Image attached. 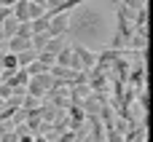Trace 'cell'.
I'll return each mask as SVG.
<instances>
[{"instance_id": "277c9868", "label": "cell", "mask_w": 153, "mask_h": 142, "mask_svg": "<svg viewBox=\"0 0 153 142\" xmlns=\"http://www.w3.org/2000/svg\"><path fill=\"white\" fill-rule=\"evenodd\" d=\"M16 30H19V21H16L13 16H8V19H3V24H0V38H3V40H11V38L16 35Z\"/></svg>"}, {"instance_id": "ba28073f", "label": "cell", "mask_w": 153, "mask_h": 142, "mask_svg": "<svg viewBox=\"0 0 153 142\" xmlns=\"http://www.w3.org/2000/svg\"><path fill=\"white\" fill-rule=\"evenodd\" d=\"M145 3L148 0H121V8H126V11H145Z\"/></svg>"}, {"instance_id": "3957f363", "label": "cell", "mask_w": 153, "mask_h": 142, "mask_svg": "<svg viewBox=\"0 0 153 142\" xmlns=\"http://www.w3.org/2000/svg\"><path fill=\"white\" fill-rule=\"evenodd\" d=\"M46 32H48V38H67V32H70V13H51Z\"/></svg>"}, {"instance_id": "7a4b0ae2", "label": "cell", "mask_w": 153, "mask_h": 142, "mask_svg": "<svg viewBox=\"0 0 153 142\" xmlns=\"http://www.w3.org/2000/svg\"><path fill=\"white\" fill-rule=\"evenodd\" d=\"M73 56H75V64H78V72H91L97 67V54L81 43H73Z\"/></svg>"}, {"instance_id": "5b68a950", "label": "cell", "mask_w": 153, "mask_h": 142, "mask_svg": "<svg viewBox=\"0 0 153 142\" xmlns=\"http://www.w3.org/2000/svg\"><path fill=\"white\" fill-rule=\"evenodd\" d=\"M38 59V51H32V48H27V51H22V54H16V64H19V70H24V67H30L32 62Z\"/></svg>"}, {"instance_id": "6da1fadb", "label": "cell", "mask_w": 153, "mask_h": 142, "mask_svg": "<svg viewBox=\"0 0 153 142\" xmlns=\"http://www.w3.org/2000/svg\"><path fill=\"white\" fill-rule=\"evenodd\" d=\"M56 86V81L46 72V75H32L30 81H27V89H24V94H30L32 99H46V94L51 91Z\"/></svg>"}, {"instance_id": "52a82bcc", "label": "cell", "mask_w": 153, "mask_h": 142, "mask_svg": "<svg viewBox=\"0 0 153 142\" xmlns=\"http://www.w3.org/2000/svg\"><path fill=\"white\" fill-rule=\"evenodd\" d=\"M65 46H67V38H48V43H46V48H43V51L56 56V54H59Z\"/></svg>"}, {"instance_id": "9c48e42d", "label": "cell", "mask_w": 153, "mask_h": 142, "mask_svg": "<svg viewBox=\"0 0 153 142\" xmlns=\"http://www.w3.org/2000/svg\"><path fill=\"white\" fill-rule=\"evenodd\" d=\"M38 62H40L46 70H51V67H54V54H46V51H40V54H38Z\"/></svg>"}, {"instance_id": "8992f818", "label": "cell", "mask_w": 153, "mask_h": 142, "mask_svg": "<svg viewBox=\"0 0 153 142\" xmlns=\"http://www.w3.org/2000/svg\"><path fill=\"white\" fill-rule=\"evenodd\" d=\"M19 70V64H16V54H3V59H0V72H16Z\"/></svg>"}]
</instances>
